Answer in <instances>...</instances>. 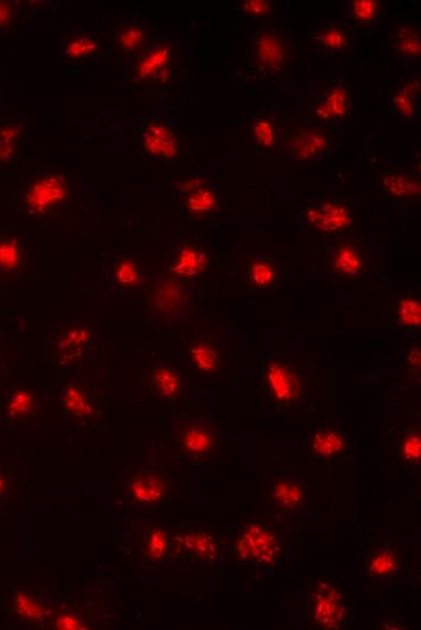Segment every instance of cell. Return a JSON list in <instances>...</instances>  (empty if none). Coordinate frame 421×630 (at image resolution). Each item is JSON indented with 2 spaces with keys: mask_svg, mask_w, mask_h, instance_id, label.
<instances>
[{
  "mask_svg": "<svg viewBox=\"0 0 421 630\" xmlns=\"http://www.w3.org/2000/svg\"><path fill=\"white\" fill-rule=\"evenodd\" d=\"M257 382L264 404L271 408L294 410L308 403L310 378L296 354L261 351Z\"/></svg>",
  "mask_w": 421,
  "mask_h": 630,
  "instance_id": "obj_1",
  "label": "cell"
},
{
  "mask_svg": "<svg viewBox=\"0 0 421 630\" xmlns=\"http://www.w3.org/2000/svg\"><path fill=\"white\" fill-rule=\"evenodd\" d=\"M251 71L256 79L279 77L290 66L293 56L292 34L273 21L262 22L250 33Z\"/></svg>",
  "mask_w": 421,
  "mask_h": 630,
  "instance_id": "obj_2",
  "label": "cell"
},
{
  "mask_svg": "<svg viewBox=\"0 0 421 630\" xmlns=\"http://www.w3.org/2000/svg\"><path fill=\"white\" fill-rule=\"evenodd\" d=\"M357 206L348 198L308 200L303 205L302 228L316 237L342 236L354 228Z\"/></svg>",
  "mask_w": 421,
  "mask_h": 630,
  "instance_id": "obj_3",
  "label": "cell"
},
{
  "mask_svg": "<svg viewBox=\"0 0 421 630\" xmlns=\"http://www.w3.org/2000/svg\"><path fill=\"white\" fill-rule=\"evenodd\" d=\"M281 538L274 526L255 521L241 528L234 544L236 563L244 566H268L278 560Z\"/></svg>",
  "mask_w": 421,
  "mask_h": 630,
  "instance_id": "obj_4",
  "label": "cell"
},
{
  "mask_svg": "<svg viewBox=\"0 0 421 630\" xmlns=\"http://www.w3.org/2000/svg\"><path fill=\"white\" fill-rule=\"evenodd\" d=\"M181 56V44L175 37H160L147 45L134 68L136 82L167 83Z\"/></svg>",
  "mask_w": 421,
  "mask_h": 630,
  "instance_id": "obj_5",
  "label": "cell"
},
{
  "mask_svg": "<svg viewBox=\"0 0 421 630\" xmlns=\"http://www.w3.org/2000/svg\"><path fill=\"white\" fill-rule=\"evenodd\" d=\"M69 197L65 176L43 174L34 177L22 194L23 209L31 217H44L61 208Z\"/></svg>",
  "mask_w": 421,
  "mask_h": 630,
  "instance_id": "obj_6",
  "label": "cell"
},
{
  "mask_svg": "<svg viewBox=\"0 0 421 630\" xmlns=\"http://www.w3.org/2000/svg\"><path fill=\"white\" fill-rule=\"evenodd\" d=\"M282 150L294 164L319 163L331 157L334 139L320 128L293 129L282 137Z\"/></svg>",
  "mask_w": 421,
  "mask_h": 630,
  "instance_id": "obj_7",
  "label": "cell"
},
{
  "mask_svg": "<svg viewBox=\"0 0 421 630\" xmlns=\"http://www.w3.org/2000/svg\"><path fill=\"white\" fill-rule=\"evenodd\" d=\"M153 301L155 309L161 315L181 319L188 317L200 307L201 294L167 274L155 285Z\"/></svg>",
  "mask_w": 421,
  "mask_h": 630,
  "instance_id": "obj_8",
  "label": "cell"
},
{
  "mask_svg": "<svg viewBox=\"0 0 421 630\" xmlns=\"http://www.w3.org/2000/svg\"><path fill=\"white\" fill-rule=\"evenodd\" d=\"M310 498L307 481L291 473L278 475L269 485V508L276 519H292Z\"/></svg>",
  "mask_w": 421,
  "mask_h": 630,
  "instance_id": "obj_9",
  "label": "cell"
},
{
  "mask_svg": "<svg viewBox=\"0 0 421 630\" xmlns=\"http://www.w3.org/2000/svg\"><path fill=\"white\" fill-rule=\"evenodd\" d=\"M182 454L192 460H205L219 449L221 434L211 415L201 416L187 422L177 434Z\"/></svg>",
  "mask_w": 421,
  "mask_h": 630,
  "instance_id": "obj_10",
  "label": "cell"
},
{
  "mask_svg": "<svg viewBox=\"0 0 421 630\" xmlns=\"http://www.w3.org/2000/svg\"><path fill=\"white\" fill-rule=\"evenodd\" d=\"M170 551L200 565H213L221 559L217 536L205 529H187L173 536Z\"/></svg>",
  "mask_w": 421,
  "mask_h": 630,
  "instance_id": "obj_11",
  "label": "cell"
},
{
  "mask_svg": "<svg viewBox=\"0 0 421 630\" xmlns=\"http://www.w3.org/2000/svg\"><path fill=\"white\" fill-rule=\"evenodd\" d=\"M351 100L348 84L339 82L311 94L309 113L322 124L336 123L344 119L351 111Z\"/></svg>",
  "mask_w": 421,
  "mask_h": 630,
  "instance_id": "obj_12",
  "label": "cell"
},
{
  "mask_svg": "<svg viewBox=\"0 0 421 630\" xmlns=\"http://www.w3.org/2000/svg\"><path fill=\"white\" fill-rule=\"evenodd\" d=\"M308 38L322 54L330 57L355 53L359 45L356 32L338 21L315 19Z\"/></svg>",
  "mask_w": 421,
  "mask_h": 630,
  "instance_id": "obj_13",
  "label": "cell"
},
{
  "mask_svg": "<svg viewBox=\"0 0 421 630\" xmlns=\"http://www.w3.org/2000/svg\"><path fill=\"white\" fill-rule=\"evenodd\" d=\"M184 357L190 368L201 376L215 377L222 372L221 346L213 336L206 334L189 336L184 346Z\"/></svg>",
  "mask_w": 421,
  "mask_h": 630,
  "instance_id": "obj_14",
  "label": "cell"
},
{
  "mask_svg": "<svg viewBox=\"0 0 421 630\" xmlns=\"http://www.w3.org/2000/svg\"><path fill=\"white\" fill-rule=\"evenodd\" d=\"M348 615L344 594L332 583L317 584L313 593V616L322 629H339Z\"/></svg>",
  "mask_w": 421,
  "mask_h": 630,
  "instance_id": "obj_15",
  "label": "cell"
},
{
  "mask_svg": "<svg viewBox=\"0 0 421 630\" xmlns=\"http://www.w3.org/2000/svg\"><path fill=\"white\" fill-rule=\"evenodd\" d=\"M108 282L119 292H135L146 286L147 268L141 257L128 251L114 254L108 263Z\"/></svg>",
  "mask_w": 421,
  "mask_h": 630,
  "instance_id": "obj_16",
  "label": "cell"
},
{
  "mask_svg": "<svg viewBox=\"0 0 421 630\" xmlns=\"http://www.w3.org/2000/svg\"><path fill=\"white\" fill-rule=\"evenodd\" d=\"M176 187L182 194L184 210L195 219H204L218 209L217 186L211 185L204 177L178 179Z\"/></svg>",
  "mask_w": 421,
  "mask_h": 630,
  "instance_id": "obj_17",
  "label": "cell"
},
{
  "mask_svg": "<svg viewBox=\"0 0 421 630\" xmlns=\"http://www.w3.org/2000/svg\"><path fill=\"white\" fill-rule=\"evenodd\" d=\"M374 193L394 205L407 206L420 198V177L401 170H389L380 175Z\"/></svg>",
  "mask_w": 421,
  "mask_h": 630,
  "instance_id": "obj_18",
  "label": "cell"
},
{
  "mask_svg": "<svg viewBox=\"0 0 421 630\" xmlns=\"http://www.w3.org/2000/svg\"><path fill=\"white\" fill-rule=\"evenodd\" d=\"M350 444L349 429L336 421L322 422L311 433V452L321 461L337 460L349 451Z\"/></svg>",
  "mask_w": 421,
  "mask_h": 630,
  "instance_id": "obj_19",
  "label": "cell"
},
{
  "mask_svg": "<svg viewBox=\"0 0 421 630\" xmlns=\"http://www.w3.org/2000/svg\"><path fill=\"white\" fill-rule=\"evenodd\" d=\"M391 59L401 65H419L421 60L420 27L413 20L402 21L389 34Z\"/></svg>",
  "mask_w": 421,
  "mask_h": 630,
  "instance_id": "obj_20",
  "label": "cell"
},
{
  "mask_svg": "<svg viewBox=\"0 0 421 630\" xmlns=\"http://www.w3.org/2000/svg\"><path fill=\"white\" fill-rule=\"evenodd\" d=\"M28 245L21 234L13 231L0 233V280L9 282L25 273Z\"/></svg>",
  "mask_w": 421,
  "mask_h": 630,
  "instance_id": "obj_21",
  "label": "cell"
},
{
  "mask_svg": "<svg viewBox=\"0 0 421 630\" xmlns=\"http://www.w3.org/2000/svg\"><path fill=\"white\" fill-rule=\"evenodd\" d=\"M281 256L275 252H253L246 262L242 277L257 289L275 288L280 282Z\"/></svg>",
  "mask_w": 421,
  "mask_h": 630,
  "instance_id": "obj_22",
  "label": "cell"
},
{
  "mask_svg": "<svg viewBox=\"0 0 421 630\" xmlns=\"http://www.w3.org/2000/svg\"><path fill=\"white\" fill-rule=\"evenodd\" d=\"M97 340V331L88 325L67 326L56 337L55 351L61 363L68 364L84 357Z\"/></svg>",
  "mask_w": 421,
  "mask_h": 630,
  "instance_id": "obj_23",
  "label": "cell"
},
{
  "mask_svg": "<svg viewBox=\"0 0 421 630\" xmlns=\"http://www.w3.org/2000/svg\"><path fill=\"white\" fill-rule=\"evenodd\" d=\"M209 256L198 243L186 242L169 263L170 276L181 282L199 279L209 267Z\"/></svg>",
  "mask_w": 421,
  "mask_h": 630,
  "instance_id": "obj_24",
  "label": "cell"
},
{
  "mask_svg": "<svg viewBox=\"0 0 421 630\" xmlns=\"http://www.w3.org/2000/svg\"><path fill=\"white\" fill-rule=\"evenodd\" d=\"M331 254V266L337 276L359 279L365 274L368 261L359 246L349 242H332L327 245Z\"/></svg>",
  "mask_w": 421,
  "mask_h": 630,
  "instance_id": "obj_25",
  "label": "cell"
},
{
  "mask_svg": "<svg viewBox=\"0 0 421 630\" xmlns=\"http://www.w3.org/2000/svg\"><path fill=\"white\" fill-rule=\"evenodd\" d=\"M147 385L155 397L175 404L184 389L182 372L172 364H155L147 371Z\"/></svg>",
  "mask_w": 421,
  "mask_h": 630,
  "instance_id": "obj_26",
  "label": "cell"
},
{
  "mask_svg": "<svg viewBox=\"0 0 421 630\" xmlns=\"http://www.w3.org/2000/svg\"><path fill=\"white\" fill-rule=\"evenodd\" d=\"M144 150L157 159L172 160L180 153V141L163 120H153L143 129Z\"/></svg>",
  "mask_w": 421,
  "mask_h": 630,
  "instance_id": "obj_27",
  "label": "cell"
},
{
  "mask_svg": "<svg viewBox=\"0 0 421 630\" xmlns=\"http://www.w3.org/2000/svg\"><path fill=\"white\" fill-rule=\"evenodd\" d=\"M420 77L408 79L405 85L389 94L388 108L392 119L417 123L420 116Z\"/></svg>",
  "mask_w": 421,
  "mask_h": 630,
  "instance_id": "obj_28",
  "label": "cell"
},
{
  "mask_svg": "<svg viewBox=\"0 0 421 630\" xmlns=\"http://www.w3.org/2000/svg\"><path fill=\"white\" fill-rule=\"evenodd\" d=\"M40 406L39 394L33 388L20 386L8 393L3 406L5 423H19L37 415Z\"/></svg>",
  "mask_w": 421,
  "mask_h": 630,
  "instance_id": "obj_29",
  "label": "cell"
},
{
  "mask_svg": "<svg viewBox=\"0 0 421 630\" xmlns=\"http://www.w3.org/2000/svg\"><path fill=\"white\" fill-rule=\"evenodd\" d=\"M401 567L400 544L386 542L369 555L365 570L372 580H389Z\"/></svg>",
  "mask_w": 421,
  "mask_h": 630,
  "instance_id": "obj_30",
  "label": "cell"
},
{
  "mask_svg": "<svg viewBox=\"0 0 421 630\" xmlns=\"http://www.w3.org/2000/svg\"><path fill=\"white\" fill-rule=\"evenodd\" d=\"M60 404L63 412L78 422L91 420L96 412L94 398L80 383H68L62 388Z\"/></svg>",
  "mask_w": 421,
  "mask_h": 630,
  "instance_id": "obj_31",
  "label": "cell"
},
{
  "mask_svg": "<svg viewBox=\"0 0 421 630\" xmlns=\"http://www.w3.org/2000/svg\"><path fill=\"white\" fill-rule=\"evenodd\" d=\"M245 135L255 150L269 153L279 142L278 122L273 116H249L244 122Z\"/></svg>",
  "mask_w": 421,
  "mask_h": 630,
  "instance_id": "obj_32",
  "label": "cell"
},
{
  "mask_svg": "<svg viewBox=\"0 0 421 630\" xmlns=\"http://www.w3.org/2000/svg\"><path fill=\"white\" fill-rule=\"evenodd\" d=\"M391 431L397 433V438H394L396 461L408 471H417L421 465L420 428L401 426Z\"/></svg>",
  "mask_w": 421,
  "mask_h": 630,
  "instance_id": "obj_33",
  "label": "cell"
},
{
  "mask_svg": "<svg viewBox=\"0 0 421 630\" xmlns=\"http://www.w3.org/2000/svg\"><path fill=\"white\" fill-rule=\"evenodd\" d=\"M129 490L136 501L154 504L164 500L169 491V481L157 471H146L131 479Z\"/></svg>",
  "mask_w": 421,
  "mask_h": 630,
  "instance_id": "obj_34",
  "label": "cell"
},
{
  "mask_svg": "<svg viewBox=\"0 0 421 630\" xmlns=\"http://www.w3.org/2000/svg\"><path fill=\"white\" fill-rule=\"evenodd\" d=\"M388 15V3L383 0H351L348 7L350 20L359 25L382 27Z\"/></svg>",
  "mask_w": 421,
  "mask_h": 630,
  "instance_id": "obj_35",
  "label": "cell"
},
{
  "mask_svg": "<svg viewBox=\"0 0 421 630\" xmlns=\"http://www.w3.org/2000/svg\"><path fill=\"white\" fill-rule=\"evenodd\" d=\"M13 610L17 617L31 622H42L49 617V606L28 589H19L13 597Z\"/></svg>",
  "mask_w": 421,
  "mask_h": 630,
  "instance_id": "obj_36",
  "label": "cell"
},
{
  "mask_svg": "<svg viewBox=\"0 0 421 630\" xmlns=\"http://www.w3.org/2000/svg\"><path fill=\"white\" fill-rule=\"evenodd\" d=\"M236 13L244 15L249 22L280 19L279 5L275 0H240L236 3Z\"/></svg>",
  "mask_w": 421,
  "mask_h": 630,
  "instance_id": "obj_37",
  "label": "cell"
},
{
  "mask_svg": "<svg viewBox=\"0 0 421 630\" xmlns=\"http://www.w3.org/2000/svg\"><path fill=\"white\" fill-rule=\"evenodd\" d=\"M171 537L166 529L161 526H153L149 529L144 540V558L149 563H158L170 552Z\"/></svg>",
  "mask_w": 421,
  "mask_h": 630,
  "instance_id": "obj_38",
  "label": "cell"
},
{
  "mask_svg": "<svg viewBox=\"0 0 421 630\" xmlns=\"http://www.w3.org/2000/svg\"><path fill=\"white\" fill-rule=\"evenodd\" d=\"M395 322L403 328H420L421 325V303L418 296L414 294H403L397 301L394 313Z\"/></svg>",
  "mask_w": 421,
  "mask_h": 630,
  "instance_id": "obj_39",
  "label": "cell"
},
{
  "mask_svg": "<svg viewBox=\"0 0 421 630\" xmlns=\"http://www.w3.org/2000/svg\"><path fill=\"white\" fill-rule=\"evenodd\" d=\"M21 133L20 124L0 126V164L10 162L19 151Z\"/></svg>",
  "mask_w": 421,
  "mask_h": 630,
  "instance_id": "obj_40",
  "label": "cell"
},
{
  "mask_svg": "<svg viewBox=\"0 0 421 630\" xmlns=\"http://www.w3.org/2000/svg\"><path fill=\"white\" fill-rule=\"evenodd\" d=\"M98 49V43L91 36H78L69 40L65 50H63V56L67 59L79 60L88 59V57L94 56Z\"/></svg>",
  "mask_w": 421,
  "mask_h": 630,
  "instance_id": "obj_41",
  "label": "cell"
},
{
  "mask_svg": "<svg viewBox=\"0 0 421 630\" xmlns=\"http://www.w3.org/2000/svg\"><path fill=\"white\" fill-rule=\"evenodd\" d=\"M146 32L142 25H129L119 33L118 44L125 51H136L143 48Z\"/></svg>",
  "mask_w": 421,
  "mask_h": 630,
  "instance_id": "obj_42",
  "label": "cell"
},
{
  "mask_svg": "<svg viewBox=\"0 0 421 630\" xmlns=\"http://www.w3.org/2000/svg\"><path fill=\"white\" fill-rule=\"evenodd\" d=\"M401 363L408 377L420 380L421 352L420 346L414 345L405 349L401 355Z\"/></svg>",
  "mask_w": 421,
  "mask_h": 630,
  "instance_id": "obj_43",
  "label": "cell"
},
{
  "mask_svg": "<svg viewBox=\"0 0 421 630\" xmlns=\"http://www.w3.org/2000/svg\"><path fill=\"white\" fill-rule=\"evenodd\" d=\"M56 628L59 629H80L82 627V623H80L76 617H72V615H62L57 618L55 622Z\"/></svg>",
  "mask_w": 421,
  "mask_h": 630,
  "instance_id": "obj_44",
  "label": "cell"
},
{
  "mask_svg": "<svg viewBox=\"0 0 421 630\" xmlns=\"http://www.w3.org/2000/svg\"><path fill=\"white\" fill-rule=\"evenodd\" d=\"M383 626L386 629H407L411 627V623L401 616H391L384 620Z\"/></svg>",
  "mask_w": 421,
  "mask_h": 630,
  "instance_id": "obj_45",
  "label": "cell"
},
{
  "mask_svg": "<svg viewBox=\"0 0 421 630\" xmlns=\"http://www.w3.org/2000/svg\"><path fill=\"white\" fill-rule=\"evenodd\" d=\"M10 19V9L8 5L0 2V27H3L8 24Z\"/></svg>",
  "mask_w": 421,
  "mask_h": 630,
  "instance_id": "obj_46",
  "label": "cell"
},
{
  "mask_svg": "<svg viewBox=\"0 0 421 630\" xmlns=\"http://www.w3.org/2000/svg\"><path fill=\"white\" fill-rule=\"evenodd\" d=\"M8 489V478L4 471H0V497L4 495V492Z\"/></svg>",
  "mask_w": 421,
  "mask_h": 630,
  "instance_id": "obj_47",
  "label": "cell"
},
{
  "mask_svg": "<svg viewBox=\"0 0 421 630\" xmlns=\"http://www.w3.org/2000/svg\"><path fill=\"white\" fill-rule=\"evenodd\" d=\"M3 364H4V351H3L2 342H0V369L3 368Z\"/></svg>",
  "mask_w": 421,
  "mask_h": 630,
  "instance_id": "obj_48",
  "label": "cell"
}]
</instances>
